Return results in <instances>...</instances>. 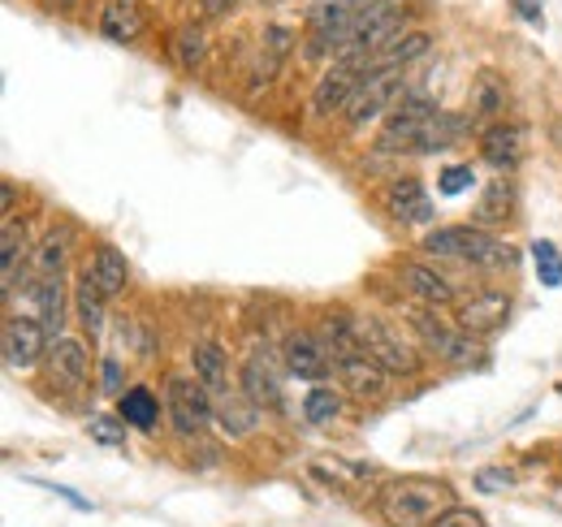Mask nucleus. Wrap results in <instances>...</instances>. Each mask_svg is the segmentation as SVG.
Wrapping results in <instances>:
<instances>
[{"label":"nucleus","instance_id":"1","mask_svg":"<svg viewBox=\"0 0 562 527\" xmlns=\"http://www.w3.org/2000/svg\"><path fill=\"white\" fill-rule=\"evenodd\" d=\"M450 506L454 489L437 475H398L376 497V511L390 527H432Z\"/></svg>","mask_w":562,"mask_h":527},{"label":"nucleus","instance_id":"2","mask_svg":"<svg viewBox=\"0 0 562 527\" xmlns=\"http://www.w3.org/2000/svg\"><path fill=\"white\" fill-rule=\"evenodd\" d=\"M420 247L428 256H437V260H463L476 264V268H510L515 264V247L502 243L485 225H441V229H428Z\"/></svg>","mask_w":562,"mask_h":527},{"label":"nucleus","instance_id":"3","mask_svg":"<svg viewBox=\"0 0 562 527\" xmlns=\"http://www.w3.org/2000/svg\"><path fill=\"white\" fill-rule=\"evenodd\" d=\"M355 329H359V350L368 359H376L390 377H416L424 368V355L385 316H372V312L368 316H355Z\"/></svg>","mask_w":562,"mask_h":527},{"label":"nucleus","instance_id":"4","mask_svg":"<svg viewBox=\"0 0 562 527\" xmlns=\"http://www.w3.org/2000/svg\"><path fill=\"white\" fill-rule=\"evenodd\" d=\"M407 96V69H368L355 100L347 104V131H368L372 122L390 117L394 104Z\"/></svg>","mask_w":562,"mask_h":527},{"label":"nucleus","instance_id":"5","mask_svg":"<svg viewBox=\"0 0 562 527\" xmlns=\"http://www.w3.org/2000/svg\"><path fill=\"white\" fill-rule=\"evenodd\" d=\"M165 411L182 437H204L216 424V394L200 377H169L165 381Z\"/></svg>","mask_w":562,"mask_h":527},{"label":"nucleus","instance_id":"6","mask_svg":"<svg viewBox=\"0 0 562 527\" xmlns=\"http://www.w3.org/2000/svg\"><path fill=\"white\" fill-rule=\"evenodd\" d=\"M412 329H416V337L424 341V350H428L432 359H441V363L468 368V363H476V355H481L476 337L463 333L454 321H441L437 307H424V303L412 307Z\"/></svg>","mask_w":562,"mask_h":527},{"label":"nucleus","instance_id":"7","mask_svg":"<svg viewBox=\"0 0 562 527\" xmlns=\"http://www.w3.org/2000/svg\"><path fill=\"white\" fill-rule=\"evenodd\" d=\"M368 78V61L359 57H342L325 69L307 96V117H334V113H347V104L355 100L359 82Z\"/></svg>","mask_w":562,"mask_h":527},{"label":"nucleus","instance_id":"8","mask_svg":"<svg viewBox=\"0 0 562 527\" xmlns=\"http://www.w3.org/2000/svg\"><path fill=\"white\" fill-rule=\"evenodd\" d=\"M0 350H4V363H9L13 372H31L40 359H48L53 337H48V329H44L40 316H22V312H13V316H4Z\"/></svg>","mask_w":562,"mask_h":527},{"label":"nucleus","instance_id":"9","mask_svg":"<svg viewBox=\"0 0 562 527\" xmlns=\"http://www.w3.org/2000/svg\"><path fill=\"white\" fill-rule=\"evenodd\" d=\"M437 113V104L420 96V91H407L398 104H394V113L385 117V131L376 138V152H412L416 147V138H420V126Z\"/></svg>","mask_w":562,"mask_h":527},{"label":"nucleus","instance_id":"10","mask_svg":"<svg viewBox=\"0 0 562 527\" xmlns=\"http://www.w3.org/2000/svg\"><path fill=\"white\" fill-rule=\"evenodd\" d=\"M281 363H285L290 377L312 381V385H325V377L338 372V363H334V355L325 350L321 333H307V329H299L285 337V346H281Z\"/></svg>","mask_w":562,"mask_h":527},{"label":"nucleus","instance_id":"11","mask_svg":"<svg viewBox=\"0 0 562 527\" xmlns=\"http://www.w3.org/2000/svg\"><path fill=\"white\" fill-rule=\"evenodd\" d=\"M506 321H510V294H502V290H481L454 307V325L472 337H490Z\"/></svg>","mask_w":562,"mask_h":527},{"label":"nucleus","instance_id":"12","mask_svg":"<svg viewBox=\"0 0 562 527\" xmlns=\"http://www.w3.org/2000/svg\"><path fill=\"white\" fill-rule=\"evenodd\" d=\"M524 143H528V131L519 122H497L481 134V160L497 178H510L524 165Z\"/></svg>","mask_w":562,"mask_h":527},{"label":"nucleus","instance_id":"13","mask_svg":"<svg viewBox=\"0 0 562 527\" xmlns=\"http://www.w3.org/2000/svg\"><path fill=\"white\" fill-rule=\"evenodd\" d=\"M381 208L398 225H428L432 221V199H428L420 178H394L381 191Z\"/></svg>","mask_w":562,"mask_h":527},{"label":"nucleus","instance_id":"14","mask_svg":"<svg viewBox=\"0 0 562 527\" xmlns=\"http://www.w3.org/2000/svg\"><path fill=\"white\" fill-rule=\"evenodd\" d=\"M48 372H53V381L66 385V390H87V381H91V355H87V346H82L78 337L53 341V350H48Z\"/></svg>","mask_w":562,"mask_h":527},{"label":"nucleus","instance_id":"15","mask_svg":"<svg viewBox=\"0 0 562 527\" xmlns=\"http://www.w3.org/2000/svg\"><path fill=\"white\" fill-rule=\"evenodd\" d=\"M338 381H342V390H351L359 402H376V397H385V390H390V372H385L376 359H368L363 350L338 363Z\"/></svg>","mask_w":562,"mask_h":527},{"label":"nucleus","instance_id":"16","mask_svg":"<svg viewBox=\"0 0 562 527\" xmlns=\"http://www.w3.org/2000/svg\"><path fill=\"white\" fill-rule=\"evenodd\" d=\"M238 390L251 397L260 411H278L281 406V377L269 368V359H260V355H247V359H243Z\"/></svg>","mask_w":562,"mask_h":527},{"label":"nucleus","instance_id":"17","mask_svg":"<svg viewBox=\"0 0 562 527\" xmlns=\"http://www.w3.org/2000/svg\"><path fill=\"white\" fill-rule=\"evenodd\" d=\"M398 281H403V290H407L412 299H420L424 307H446V303H454V285H450L437 268H428V264H403V268H398Z\"/></svg>","mask_w":562,"mask_h":527},{"label":"nucleus","instance_id":"18","mask_svg":"<svg viewBox=\"0 0 562 527\" xmlns=\"http://www.w3.org/2000/svg\"><path fill=\"white\" fill-rule=\"evenodd\" d=\"M256 424H260V406L243 394V390H229V394L216 397V428H221L229 441L251 437Z\"/></svg>","mask_w":562,"mask_h":527},{"label":"nucleus","instance_id":"19","mask_svg":"<svg viewBox=\"0 0 562 527\" xmlns=\"http://www.w3.org/2000/svg\"><path fill=\"white\" fill-rule=\"evenodd\" d=\"M368 4H372V0H312V9L303 13V22H307L312 35H329V31L351 26Z\"/></svg>","mask_w":562,"mask_h":527},{"label":"nucleus","instance_id":"20","mask_svg":"<svg viewBox=\"0 0 562 527\" xmlns=\"http://www.w3.org/2000/svg\"><path fill=\"white\" fill-rule=\"evenodd\" d=\"M100 35L113 44H135L143 35V13L135 0H109L100 9Z\"/></svg>","mask_w":562,"mask_h":527},{"label":"nucleus","instance_id":"21","mask_svg":"<svg viewBox=\"0 0 562 527\" xmlns=\"http://www.w3.org/2000/svg\"><path fill=\"white\" fill-rule=\"evenodd\" d=\"M35 307H40V321L53 341L66 337V277H40L35 285Z\"/></svg>","mask_w":562,"mask_h":527},{"label":"nucleus","instance_id":"22","mask_svg":"<svg viewBox=\"0 0 562 527\" xmlns=\"http://www.w3.org/2000/svg\"><path fill=\"white\" fill-rule=\"evenodd\" d=\"M104 303H109V299H104V290H100V285H95V277L82 268V272H78V281H74V312H78V325L91 333V337H100V333H104V321H109V316H104Z\"/></svg>","mask_w":562,"mask_h":527},{"label":"nucleus","instance_id":"23","mask_svg":"<svg viewBox=\"0 0 562 527\" xmlns=\"http://www.w3.org/2000/svg\"><path fill=\"white\" fill-rule=\"evenodd\" d=\"M87 272L95 277V285L104 290V299H117V294H126V285H131V264H126V256H122L117 247H95Z\"/></svg>","mask_w":562,"mask_h":527},{"label":"nucleus","instance_id":"24","mask_svg":"<svg viewBox=\"0 0 562 527\" xmlns=\"http://www.w3.org/2000/svg\"><path fill=\"white\" fill-rule=\"evenodd\" d=\"M117 419H122L126 428L156 433V424H160V397L151 394L147 385H131L126 394L117 397Z\"/></svg>","mask_w":562,"mask_h":527},{"label":"nucleus","instance_id":"25","mask_svg":"<svg viewBox=\"0 0 562 527\" xmlns=\"http://www.w3.org/2000/svg\"><path fill=\"white\" fill-rule=\"evenodd\" d=\"M191 368H195V377H200L216 397L229 394V355H225L221 341H200V346L191 350Z\"/></svg>","mask_w":562,"mask_h":527},{"label":"nucleus","instance_id":"26","mask_svg":"<svg viewBox=\"0 0 562 527\" xmlns=\"http://www.w3.org/2000/svg\"><path fill=\"white\" fill-rule=\"evenodd\" d=\"M468 109H472V117H476V122H493V117H502V113H506V82H502L493 69H485V74H476V78H472Z\"/></svg>","mask_w":562,"mask_h":527},{"label":"nucleus","instance_id":"27","mask_svg":"<svg viewBox=\"0 0 562 527\" xmlns=\"http://www.w3.org/2000/svg\"><path fill=\"white\" fill-rule=\"evenodd\" d=\"M468 134V122L459 117V113H432L428 122L420 126V138H416V147L412 152H420V156H428V152H446L450 143H459Z\"/></svg>","mask_w":562,"mask_h":527},{"label":"nucleus","instance_id":"28","mask_svg":"<svg viewBox=\"0 0 562 527\" xmlns=\"http://www.w3.org/2000/svg\"><path fill=\"white\" fill-rule=\"evenodd\" d=\"M515 216V182L510 178H493L490 187H485V195L476 203V225H506Z\"/></svg>","mask_w":562,"mask_h":527},{"label":"nucleus","instance_id":"29","mask_svg":"<svg viewBox=\"0 0 562 527\" xmlns=\"http://www.w3.org/2000/svg\"><path fill=\"white\" fill-rule=\"evenodd\" d=\"M428 48H432V35L428 31H407L403 40H394L385 53L372 57V69H407L412 61L428 57Z\"/></svg>","mask_w":562,"mask_h":527},{"label":"nucleus","instance_id":"30","mask_svg":"<svg viewBox=\"0 0 562 527\" xmlns=\"http://www.w3.org/2000/svg\"><path fill=\"white\" fill-rule=\"evenodd\" d=\"M26 260V229L18 221H4V238H0V268H4V299H13L18 290V264Z\"/></svg>","mask_w":562,"mask_h":527},{"label":"nucleus","instance_id":"31","mask_svg":"<svg viewBox=\"0 0 562 527\" xmlns=\"http://www.w3.org/2000/svg\"><path fill=\"white\" fill-rule=\"evenodd\" d=\"M173 61L187 69V74H195V69L204 66V53H209V35H204V26H195V22H187V26H178L173 31Z\"/></svg>","mask_w":562,"mask_h":527},{"label":"nucleus","instance_id":"32","mask_svg":"<svg viewBox=\"0 0 562 527\" xmlns=\"http://www.w3.org/2000/svg\"><path fill=\"white\" fill-rule=\"evenodd\" d=\"M66 256H70V229H53L40 247H35V256H31V268H35V277H61V268H66Z\"/></svg>","mask_w":562,"mask_h":527},{"label":"nucleus","instance_id":"33","mask_svg":"<svg viewBox=\"0 0 562 527\" xmlns=\"http://www.w3.org/2000/svg\"><path fill=\"white\" fill-rule=\"evenodd\" d=\"M342 415V394L338 390H329V385H312L307 397H303V419L307 424H316V428H325V424H334Z\"/></svg>","mask_w":562,"mask_h":527},{"label":"nucleus","instance_id":"34","mask_svg":"<svg viewBox=\"0 0 562 527\" xmlns=\"http://www.w3.org/2000/svg\"><path fill=\"white\" fill-rule=\"evenodd\" d=\"M528 251H532V268H537L541 285L559 290V285H562V256H559V247H554L550 238H537V243H532Z\"/></svg>","mask_w":562,"mask_h":527},{"label":"nucleus","instance_id":"35","mask_svg":"<svg viewBox=\"0 0 562 527\" xmlns=\"http://www.w3.org/2000/svg\"><path fill=\"white\" fill-rule=\"evenodd\" d=\"M472 182H476L472 165H450V169H441V178H437V191H441V195H463Z\"/></svg>","mask_w":562,"mask_h":527},{"label":"nucleus","instance_id":"36","mask_svg":"<svg viewBox=\"0 0 562 527\" xmlns=\"http://www.w3.org/2000/svg\"><path fill=\"white\" fill-rule=\"evenodd\" d=\"M87 433L100 441V446H126V424L122 419H109V415H95L87 424Z\"/></svg>","mask_w":562,"mask_h":527},{"label":"nucleus","instance_id":"37","mask_svg":"<svg viewBox=\"0 0 562 527\" xmlns=\"http://www.w3.org/2000/svg\"><path fill=\"white\" fill-rule=\"evenodd\" d=\"M100 390L104 394H126V385H122V363L113 359V355H104V363H100Z\"/></svg>","mask_w":562,"mask_h":527},{"label":"nucleus","instance_id":"38","mask_svg":"<svg viewBox=\"0 0 562 527\" xmlns=\"http://www.w3.org/2000/svg\"><path fill=\"white\" fill-rule=\"evenodd\" d=\"M432 527H485V519H481L472 506H450Z\"/></svg>","mask_w":562,"mask_h":527},{"label":"nucleus","instance_id":"39","mask_svg":"<svg viewBox=\"0 0 562 527\" xmlns=\"http://www.w3.org/2000/svg\"><path fill=\"white\" fill-rule=\"evenodd\" d=\"M476 489H481V493H493V489H510V475H506V471H481V475H476Z\"/></svg>","mask_w":562,"mask_h":527},{"label":"nucleus","instance_id":"40","mask_svg":"<svg viewBox=\"0 0 562 527\" xmlns=\"http://www.w3.org/2000/svg\"><path fill=\"white\" fill-rule=\"evenodd\" d=\"M515 4H519V18H524V22L546 26V9H541V0H515Z\"/></svg>","mask_w":562,"mask_h":527},{"label":"nucleus","instance_id":"41","mask_svg":"<svg viewBox=\"0 0 562 527\" xmlns=\"http://www.w3.org/2000/svg\"><path fill=\"white\" fill-rule=\"evenodd\" d=\"M0 191H4V221H13V212H18V187L13 182H0Z\"/></svg>","mask_w":562,"mask_h":527},{"label":"nucleus","instance_id":"42","mask_svg":"<svg viewBox=\"0 0 562 527\" xmlns=\"http://www.w3.org/2000/svg\"><path fill=\"white\" fill-rule=\"evenodd\" d=\"M234 4H238V0H204V13H209V18H221V13H229Z\"/></svg>","mask_w":562,"mask_h":527},{"label":"nucleus","instance_id":"43","mask_svg":"<svg viewBox=\"0 0 562 527\" xmlns=\"http://www.w3.org/2000/svg\"><path fill=\"white\" fill-rule=\"evenodd\" d=\"M44 4H53V9H70L74 0H44Z\"/></svg>","mask_w":562,"mask_h":527},{"label":"nucleus","instance_id":"44","mask_svg":"<svg viewBox=\"0 0 562 527\" xmlns=\"http://www.w3.org/2000/svg\"><path fill=\"white\" fill-rule=\"evenodd\" d=\"M265 4H290V0H265Z\"/></svg>","mask_w":562,"mask_h":527}]
</instances>
